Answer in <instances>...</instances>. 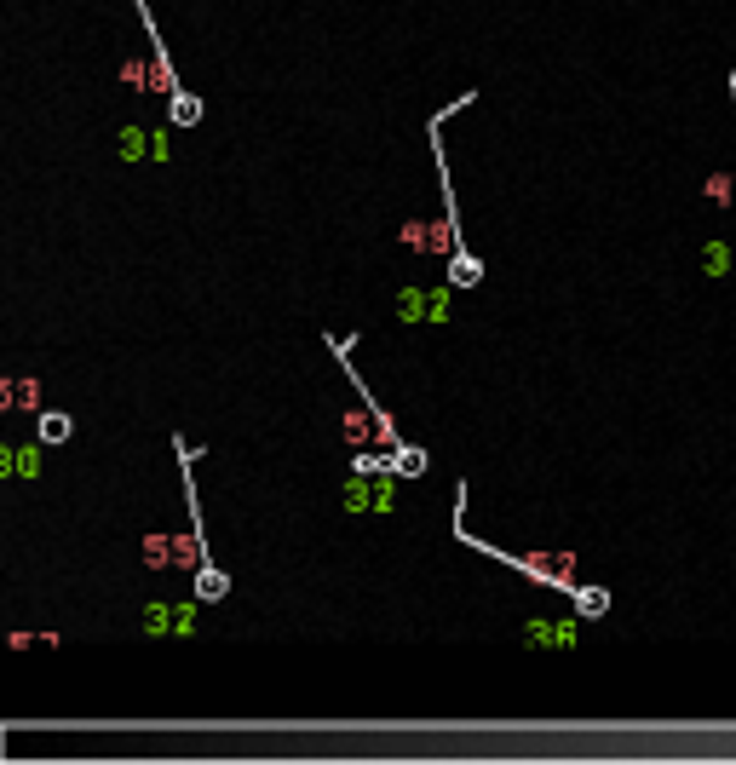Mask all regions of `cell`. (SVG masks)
Instances as JSON below:
<instances>
[{
	"mask_svg": "<svg viewBox=\"0 0 736 765\" xmlns=\"http://www.w3.org/2000/svg\"><path fill=\"white\" fill-rule=\"evenodd\" d=\"M225 593H230V576L213 564V558H207L202 570H196V604H219Z\"/></svg>",
	"mask_w": 736,
	"mask_h": 765,
	"instance_id": "3",
	"label": "cell"
},
{
	"mask_svg": "<svg viewBox=\"0 0 736 765\" xmlns=\"http://www.w3.org/2000/svg\"><path fill=\"white\" fill-rule=\"evenodd\" d=\"M483 282V259L472 248H455L449 254V288H478Z\"/></svg>",
	"mask_w": 736,
	"mask_h": 765,
	"instance_id": "2",
	"label": "cell"
},
{
	"mask_svg": "<svg viewBox=\"0 0 736 765\" xmlns=\"http://www.w3.org/2000/svg\"><path fill=\"white\" fill-rule=\"evenodd\" d=\"M144 558H150V570H173V558H179V547H173L167 535H144Z\"/></svg>",
	"mask_w": 736,
	"mask_h": 765,
	"instance_id": "7",
	"label": "cell"
},
{
	"mask_svg": "<svg viewBox=\"0 0 736 765\" xmlns=\"http://www.w3.org/2000/svg\"><path fill=\"white\" fill-rule=\"evenodd\" d=\"M18 409H41V380H18Z\"/></svg>",
	"mask_w": 736,
	"mask_h": 765,
	"instance_id": "9",
	"label": "cell"
},
{
	"mask_svg": "<svg viewBox=\"0 0 736 765\" xmlns=\"http://www.w3.org/2000/svg\"><path fill=\"white\" fill-rule=\"evenodd\" d=\"M69 432H75V420L58 415V409H46L41 415V443H69Z\"/></svg>",
	"mask_w": 736,
	"mask_h": 765,
	"instance_id": "8",
	"label": "cell"
},
{
	"mask_svg": "<svg viewBox=\"0 0 736 765\" xmlns=\"http://www.w3.org/2000/svg\"><path fill=\"white\" fill-rule=\"evenodd\" d=\"M455 535L472 547V553L495 558V564L518 570V576H529V581H541V587H552V593H575V558L570 553H506V547H495V541H478L466 524H455Z\"/></svg>",
	"mask_w": 736,
	"mask_h": 765,
	"instance_id": "1",
	"label": "cell"
},
{
	"mask_svg": "<svg viewBox=\"0 0 736 765\" xmlns=\"http://www.w3.org/2000/svg\"><path fill=\"white\" fill-rule=\"evenodd\" d=\"M391 472H397V478H420V472H426V449L397 443V449H391Z\"/></svg>",
	"mask_w": 736,
	"mask_h": 765,
	"instance_id": "6",
	"label": "cell"
},
{
	"mask_svg": "<svg viewBox=\"0 0 736 765\" xmlns=\"http://www.w3.org/2000/svg\"><path fill=\"white\" fill-rule=\"evenodd\" d=\"M202 116H207V110H202V98H196V93H184V87H179V93L167 98V121H173V127H196Z\"/></svg>",
	"mask_w": 736,
	"mask_h": 765,
	"instance_id": "5",
	"label": "cell"
},
{
	"mask_svg": "<svg viewBox=\"0 0 736 765\" xmlns=\"http://www.w3.org/2000/svg\"><path fill=\"white\" fill-rule=\"evenodd\" d=\"M570 604H575V616H581V622H598V616L610 610V593H604V587H581V581H575Z\"/></svg>",
	"mask_w": 736,
	"mask_h": 765,
	"instance_id": "4",
	"label": "cell"
}]
</instances>
